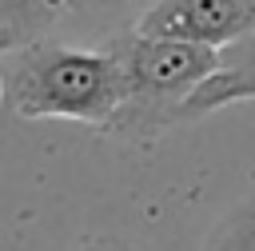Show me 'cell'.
<instances>
[{
	"label": "cell",
	"mask_w": 255,
	"mask_h": 251,
	"mask_svg": "<svg viewBox=\"0 0 255 251\" xmlns=\"http://www.w3.org/2000/svg\"><path fill=\"white\" fill-rule=\"evenodd\" d=\"M4 104L20 120H72L108 127L128 96L120 52L32 40L0 52Z\"/></svg>",
	"instance_id": "6da1fadb"
},
{
	"label": "cell",
	"mask_w": 255,
	"mask_h": 251,
	"mask_svg": "<svg viewBox=\"0 0 255 251\" xmlns=\"http://www.w3.org/2000/svg\"><path fill=\"white\" fill-rule=\"evenodd\" d=\"M112 48L124 60L128 96H124L116 120L108 124V131H116L131 143H151L163 127L179 124V112L191 100V92L219 68V48L147 36L135 28L128 36L112 40Z\"/></svg>",
	"instance_id": "7a4b0ae2"
},
{
	"label": "cell",
	"mask_w": 255,
	"mask_h": 251,
	"mask_svg": "<svg viewBox=\"0 0 255 251\" xmlns=\"http://www.w3.org/2000/svg\"><path fill=\"white\" fill-rule=\"evenodd\" d=\"M135 32L227 48L255 32V0H159L139 16Z\"/></svg>",
	"instance_id": "3957f363"
},
{
	"label": "cell",
	"mask_w": 255,
	"mask_h": 251,
	"mask_svg": "<svg viewBox=\"0 0 255 251\" xmlns=\"http://www.w3.org/2000/svg\"><path fill=\"white\" fill-rule=\"evenodd\" d=\"M247 100H255V32L219 48V68L191 92L179 120H203L219 108L247 104Z\"/></svg>",
	"instance_id": "277c9868"
},
{
	"label": "cell",
	"mask_w": 255,
	"mask_h": 251,
	"mask_svg": "<svg viewBox=\"0 0 255 251\" xmlns=\"http://www.w3.org/2000/svg\"><path fill=\"white\" fill-rule=\"evenodd\" d=\"M76 0H0V52L44 40Z\"/></svg>",
	"instance_id": "5b68a950"
},
{
	"label": "cell",
	"mask_w": 255,
	"mask_h": 251,
	"mask_svg": "<svg viewBox=\"0 0 255 251\" xmlns=\"http://www.w3.org/2000/svg\"><path fill=\"white\" fill-rule=\"evenodd\" d=\"M203 251H255V199L235 203L207 235Z\"/></svg>",
	"instance_id": "8992f818"
},
{
	"label": "cell",
	"mask_w": 255,
	"mask_h": 251,
	"mask_svg": "<svg viewBox=\"0 0 255 251\" xmlns=\"http://www.w3.org/2000/svg\"><path fill=\"white\" fill-rule=\"evenodd\" d=\"M76 251H128L120 239H108V235H92L88 243H80Z\"/></svg>",
	"instance_id": "52a82bcc"
},
{
	"label": "cell",
	"mask_w": 255,
	"mask_h": 251,
	"mask_svg": "<svg viewBox=\"0 0 255 251\" xmlns=\"http://www.w3.org/2000/svg\"><path fill=\"white\" fill-rule=\"evenodd\" d=\"M0 108H4V80H0Z\"/></svg>",
	"instance_id": "ba28073f"
}]
</instances>
